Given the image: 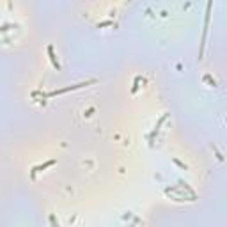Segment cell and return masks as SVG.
I'll return each instance as SVG.
<instances>
[{
    "label": "cell",
    "mask_w": 227,
    "mask_h": 227,
    "mask_svg": "<svg viewBox=\"0 0 227 227\" xmlns=\"http://www.w3.org/2000/svg\"><path fill=\"white\" fill-rule=\"evenodd\" d=\"M48 53H50V59H52L53 68H55V69H60V66H59V62H57V57H55V53H53V46H48Z\"/></svg>",
    "instance_id": "cell-1"
},
{
    "label": "cell",
    "mask_w": 227,
    "mask_h": 227,
    "mask_svg": "<svg viewBox=\"0 0 227 227\" xmlns=\"http://www.w3.org/2000/svg\"><path fill=\"white\" fill-rule=\"evenodd\" d=\"M53 163H55V160H50L48 163H44V165H39V167H36V169H34V172H36V170H43V169H46V167H50V165H53Z\"/></svg>",
    "instance_id": "cell-2"
}]
</instances>
